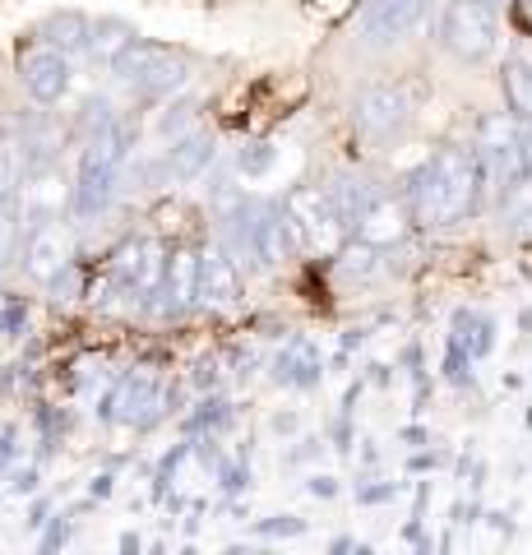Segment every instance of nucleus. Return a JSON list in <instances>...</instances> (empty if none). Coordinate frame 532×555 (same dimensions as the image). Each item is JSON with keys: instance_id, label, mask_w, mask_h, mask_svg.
Listing matches in <instances>:
<instances>
[{"instance_id": "f257e3e1", "label": "nucleus", "mask_w": 532, "mask_h": 555, "mask_svg": "<svg viewBox=\"0 0 532 555\" xmlns=\"http://www.w3.org/2000/svg\"><path fill=\"white\" fill-rule=\"evenodd\" d=\"M486 163L477 149H440L431 153L417 171L407 177L403 190V204L417 228H454L482 204V190H486Z\"/></svg>"}, {"instance_id": "f03ea898", "label": "nucleus", "mask_w": 532, "mask_h": 555, "mask_svg": "<svg viewBox=\"0 0 532 555\" xmlns=\"http://www.w3.org/2000/svg\"><path fill=\"white\" fill-rule=\"evenodd\" d=\"M112 69L126 83H134L140 93L167 98V93H177L181 83L191 79V56L177 51V47H163V42H130L121 56L112 61Z\"/></svg>"}, {"instance_id": "7ed1b4c3", "label": "nucleus", "mask_w": 532, "mask_h": 555, "mask_svg": "<svg viewBox=\"0 0 532 555\" xmlns=\"http://www.w3.org/2000/svg\"><path fill=\"white\" fill-rule=\"evenodd\" d=\"M440 42L450 56L468 61V65H482L495 56L501 47V20H495V5L486 0H454L440 20Z\"/></svg>"}, {"instance_id": "20e7f679", "label": "nucleus", "mask_w": 532, "mask_h": 555, "mask_svg": "<svg viewBox=\"0 0 532 555\" xmlns=\"http://www.w3.org/2000/svg\"><path fill=\"white\" fill-rule=\"evenodd\" d=\"M412 116V102L407 93L399 89V83H371V89L356 93L352 102V120L356 130H362L366 139H375V144H385V139H393Z\"/></svg>"}, {"instance_id": "39448f33", "label": "nucleus", "mask_w": 532, "mask_h": 555, "mask_svg": "<svg viewBox=\"0 0 532 555\" xmlns=\"http://www.w3.org/2000/svg\"><path fill=\"white\" fill-rule=\"evenodd\" d=\"M283 214L291 218V228H297L301 246H311V250H334V246H338L342 222H338L334 204H329V195H324L320 185H306V190H297V195L287 199Z\"/></svg>"}, {"instance_id": "423d86ee", "label": "nucleus", "mask_w": 532, "mask_h": 555, "mask_svg": "<svg viewBox=\"0 0 532 555\" xmlns=\"http://www.w3.org/2000/svg\"><path fill=\"white\" fill-rule=\"evenodd\" d=\"M70 259H75V232L61 228L56 218H42L38 228H33L28 246H24L28 278H38V283H56V278L70 269Z\"/></svg>"}, {"instance_id": "0eeeda50", "label": "nucleus", "mask_w": 532, "mask_h": 555, "mask_svg": "<svg viewBox=\"0 0 532 555\" xmlns=\"http://www.w3.org/2000/svg\"><path fill=\"white\" fill-rule=\"evenodd\" d=\"M163 273H167V259H163V246L158 241H148V236H134L126 241L121 250L112 255V264H107V278L116 287H130V292H148L163 283Z\"/></svg>"}, {"instance_id": "6e6552de", "label": "nucleus", "mask_w": 532, "mask_h": 555, "mask_svg": "<svg viewBox=\"0 0 532 555\" xmlns=\"http://www.w3.org/2000/svg\"><path fill=\"white\" fill-rule=\"evenodd\" d=\"M426 5H431V0H366V10H362V38L371 47L403 42L407 33L421 24Z\"/></svg>"}, {"instance_id": "1a4fd4ad", "label": "nucleus", "mask_w": 532, "mask_h": 555, "mask_svg": "<svg viewBox=\"0 0 532 555\" xmlns=\"http://www.w3.org/2000/svg\"><path fill=\"white\" fill-rule=\"evenodd\" d=\"M20 75H24V89L33 93V102H42V107H51V102L65 98V89H70V61H65V51L47 47V42L24 51Z\"/></svg>"}, {"instance_id": "9d476101", "label": "nucleus", "mask_w": 532, "mask_h": 555, "mask_svg": "<svg viewBox=\"0 0 532 555\" xmlns=\"http://www.w3.org/2000/svg\"><path fill=\"white\" fill-rule=\"evenodd\" d=\"M407 222H412V214H407V204H399V199H375L366 214H362V222H356V236L362 241H371V246H399V241L407 236Z\"/></svg>"}, {"instance_id": "9b49d317", "label": "nucleus", "mask_w": 532, "mask_h": 555, "mask_svg": "<svg viewBox=\"0 0 532 555\" xmlns=\"http://www.w3.org/2000/svg\"><path fill=\"white\" fill-rule=\"evenodd\" d=\"M199 297L213 306H232L236 301V264L222 246H209L199 255Z\"/></svg>"}, {"instance_id": "f8f14e48", "label": "nucleus", "mask_w": 532, "mask_h": 555, "mask_svg": "<svg viewBox=\"0 0 532 555\" xmlns=\"http://www.w3.org/2000/svg\"><path fill=\"white\" fill-rule=\"evenodd\" d=\"M324 195H329V204H334V214H338L342 228H356L366 208L380 199V190H375L366 177H334L329 185H324Z\"/></svg>"}, {"instance_id": "ddd939ff", "label": "nucleus", "mask_w": 532, "mask_h": 555, "mask_svg": "<svg viewBox=\"0 0 532 555\" xmlns=\"http://www.w3.org/2000/svg\"><path fill=\"white\" fill-rule=\"evenodd\" d=\"M163 287L177 310H185L191 301H199V255L195 250H177L167 259V273H163Z\"/></svg>"}, {"instance_id": "4468645a", "label": "nucleus", "mask_w": 532, "mask_h": 555, "mask_svg": "<svg viewBox=\"0 0 532 555\" xmlns=\"http://www.w3.org/2000/svg\"><path fill=\"white\" fill-rule=\"evenodd\" d=\"M153 408H158V379L153 375H130L121 389H116V416L130 426H144Z\"/></svg>"}, {"instance_id": "2eb2a0df", "label": "nucleus", "mask_w": 532, "mask_h": 555, "mask_svg": "<svg viewBox=\"0 0 532 555\" xmlns=\"http://www.w3.org/2000/svg\"><path fill=\"white\" fill-rule=\"evenodd\" d=\"M112 190H116V177H102V171H79L75 177V195H70V208L79 222L98 218L102 208L112 204Z\"/></svg>"}, {"instance_id": "dca6fc26", "label": "nucleus", "mask_w": 532, "mask_h": 555, "mask_svg": "<svg viewBox=\"0 0 532 555\" xmlns=\"http://www.w3.org/2000/svg\"><path fill=\"white\" fill-rule=\"evenodd\" d=\"M89 33H93V24L75 10H61V14H51V20H42V42L56 51H89Z\"/></svg>"}, {"instance_id": "f3484780", "label": "nucleus", "mask_w": 532, "mask_h": 555, "mask_svg": "<svg viewBox=\"0 0 532 555\" xmlns=\"http://www.w3.org/2000/svg\"><path fill=\"white\" fill-rule=\"evenodd\" d=\"M505 98H509L514 116L532 120V51L509 56V65H505Z\"/></svg>"}, {"instance_id": "a211bd4d", "label": "nucleus", "mask_w": 532, "mask_h": 555, "mask_svg": "<svg viewBox=\"0 0 532 555\" xmlns=\"http://www.w3.org/2000/svg\"><path fill=\"white\" fill-rule=\"evenodd\" d=\"M501 199H505V222H509V228L519 236H532V171L514 177L501 190Z\"/></svg>"}, {"instance_id": "6ab92c4d", "label": "nucleus", "mask_w": 532, "mask_h": 555, "mask_svg": "<svg viewBox=\"0 0 532 555\" xmlns=\"http://www.w3.org/2000/svg\"><path fill=\"white\" fill-rule=\"evenodd\" d=\"M209 163H213V134H181L177 149H171L177 177H199Z\"/></svg>"}, {"instance_id": "aec40b11", "label": "nucleus", "mask_w": 532, "mask_h": 555, "mask_svg": "<svg viewBox=\"0 0 532 555\" xmlns=\"http://www.w3.org/2000/svg\"><path fill=\"white\" fill-rule=\"evenodd\" d=\"M134 42V33H130V24H93V33H89V51H93V56H102V61H116V56H121V51Z\"/></svg>"}, {"instance_id": "412c9836", "label": "nucleus", "mask_w": 532, "mask_h": 555, "mask_svg": "<svg viewBox=\"0 0 532 555\" xmlns=\"http://www.w3.org/2000/svg\"><path fill=\"white\" fill-rule=\"evenodd\" d=\"M375 259H380V246H371V241L356 236V246L342 250L338 273H342V278H375V269H380Z\"/></svg>"}, {"instance_id": "4be33fe9", "label": "nucleus", "mask_w": 532, "mask_h": 555, "mask_svg": "<svg viewBox=\"0 0 532 555\" xmlns=\"http://www.w3.org/2000/svg\"><path fill=\"white\" fill-rule=\"evenodd\" d=\"M14 195V149H0V208Z\"/></svg>"}, {"instance_id": "5701e85b", "label": "nucleus", "mask_w": 532, "mask_h": 555, "mask_svg": "<svg viewBox=\"0 0 532 555\" xmlns=\"http://www.w3.org/2000/svg\"><path fill=\"white\" fill-rule=\"evenodd\" d=\"M269 163H273V149H269V144H250V153L242 158V167H246V171H264Z\"/></svg>"}, {"instance_id": "b1692460", "label": "nucleus", "mask_w": 532, "mask_h": 555, "mask_svg": "<svg viewBox=\"0 0 532 555\" xmlns=\"http://www.w3.org/2000/svg\"><path fill=\"white\" fill-rule=\"evenodd\" d=\"M519 158H523V171H532V120L523 126V139H519Z\"/></svg>"}, {"instance_id": "393cba45", "label": "nucleus", "mask_w": 532, "mask_h": 555, "mask_svg": "<svg viewBox=\"0 0 532 555\" xmlns=\"http://www.w3.org/2000/svg\"><path fill=\"white\" fill-rule=\"evenodd\" d=\"M519 5H523V10H532V0H519Z\"/></svg>"}]
</instances>
